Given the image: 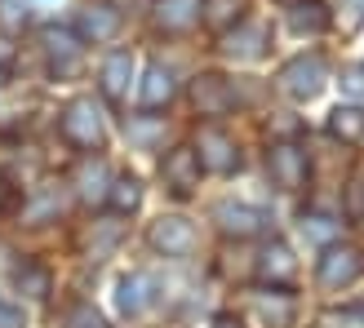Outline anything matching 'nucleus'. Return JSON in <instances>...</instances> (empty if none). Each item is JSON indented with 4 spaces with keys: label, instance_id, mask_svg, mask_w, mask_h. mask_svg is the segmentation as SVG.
<instances>
[{
    "label": "nucleus",
    "instance_id": "nucleus-1",
    "mask_svg": "<svg viewBox=\"0 0 364 328\" xmlns=\"http://www.w3.org/2000/svg\"><path fill=\"white\" fill-rule=\"evenodd\" d=\"M324 80H329V62H324V53H298L294 62L280 67V89L294 102H311Z\"/></svg>",
    "mask_w": 364,
    "mask_h": 328
},
{
    "label": "nucleus",
    "instance_id": "nucleus-2",
    "mask_svg": "<svg viewBox=\"0 0 364 328\" xmlns=\"http://www.w3.org/2000/svg\"><path fill=\"white\" fill-rule=\"evenodd\" d=\"M63 138L71 147H85V151L102 147V111L94 106V98H76L63 111Z\"/></svg>",
    "mask_w": 364,
    "mask_h": 328
},
{
    "label": "nucleus",
    "instance_id": "nucleus-3",
    "mask_svg": "<svg viewBox=\"0 0 364 328\" xmlns=\"http://www.w3.org/2000/svg\"><path fill=\"white\" fill-rule=\"evenodd\" d=\"M196 155H200V169H213V173H235L240 169L235 142L223 129H213V124H205V129L196 133Z\"/></svg>",
    "mask_w": 364,
    "mask_h": 328
},
{
    "label": "nucleus",
    "instance_id": "nucleus-4",
    "mask_svg": "<svg viewBox=\"0 0 364 328\" xmlns=\"http://www.w3.org/2000/svg\"><path fill=\"white\" fill-rule=\"evenodd\" d=\"M267 169H271V177H276V187L298 191L306 182V151L298 147V142H276V147L267 151Z\"/></svg>",
    "mask_w": 364,
    "mask_h": 328
},
{
    "label": "nucleus",
    "instance_id": "nucleus-5",
    "mask_svg": "<svg viewBox=\"0 0 364 328\" xmlns=\"http://www.w3.org/2000/svg\"><path fill=\"white\" fill-rule=\"evenodd\" d=\"M267 40H271L267 23H253L249 18V23H235V27L223 31V53L227 58H240V62H253V58H262Z\"/></svg>",
    "mask_w": 364,
    "mask_h": 328
},
{
    "label": "nucleus",
    "instance_id": "nucleus-6",
    "mask_svg": "<svg viewBox=\"0 0 364 328\" xmlns=\"http://www.w3.org/2000/svg\"><path fill=\"white\" fill-rule=\"evenodd\" d=\"M151 248L165 258H187L196 248V226L187 217H160V222H151Z\"/></svg>",
    "mask_w": 364,
    "mask_h": 328
},
{
    "label": "nucleus",
    "instance_id": "nucleus-7",
    "mask_svg": "<svg viewBox=\"0 0 364 328\" xmlns=\"http://www.w3.org/2000/svg\"><path fill=\"white\" fill-rule=\"evenodd\" d=\"M218 226H223V235H235V240H249V235H262L267 231V209L258 204H218Z\"/></svg>",
    "mask_w": 364,
    "mask_h": 328
},
{
    "label": "nucleus",
    "instance_id": "nucleus-8",
    "mask_svg": "<svg viewBox=\"0 0 364 328\" xmlns=\"http://www.w3.org/2000/svg\"><path fill=\"white\" fill-rule=\"evenodd\" d=\"M294 275H298V258L289 253L284 240H271L258 253V280L271 284V288H289V284H294Z\"/></svg>",
    "mask_w": 364,
    "mask_h": 328
},
{
    "label": "nucleus",
    "instance_id": "nucleus-9",
    "mask_svg": "<svg viewBox=\"0 0 364 328\" xmlns=\"http://www.w3.org/2000/svg\"><path fill=\"white\" fill-rule=\"evenodd\" d=\"M160 173H165L169 191L191 195V191L200 187V155H196V147H173V151L165 155V164H160Z\"/></svg>",
    "mask_w": 364,
    "mask_h": 328
},
{
    "label": "nucleus",
    "instance_id": "nucleus-10",
    "mask_svg": "<svg viewBox=\"0 0 364 328\" xmlns=\"http://www.w3.org/2000/svg\"><path fill=\"white\" fill-rule=\"evenodd\" d=\"M360 270H364V258H360L351 244H329V248H324V258H320V280L329 284V288L351 284Z\"/></svg>",
    "mask_w": 364,
    "mask_h": 328
},
{
    "label": "nucleus",
    "instance_id": "nucleus-11",
    "mask_svg": "<svg viewBox=\"0 0 364 328\" xmlns=\"http://www.w3.org/2000/svg\"><path fill=\"white\" fill-rule=\"evenodd\" d=\"M156 275H147V270H134V275H124L120 288H116V306L120 315H142L156 306Z\"/></svg>",
    "mask_w": 364,
    "mask_h": 328
},
{
    "label": "nucleus",
    "instance_id": "nucleus-12",
    "mask_svg": "<svg viewBox=\"0 0 364 328\" xmlns=\"http://www.w3.org/2000/svg\"><path fill=\"white\" fill-rule=\"evenodd\" d=\"M41 40H45L49 62H53V76H71L80 67V35H71L67 27H45Z\"/></svg>",
    "mask_w": 364,
    "mask_h": 328
},
{
    "label": "nucleus",
    "instance_id": "nucleus-13",
    "mask_svg": "<svg viewBox=\"0 0 364 328\" xmlns=\"http://www.w3.org/2000/svg\"><path fill=\"white\" fill-rule=\"evenodd\" d=\"M191 102L200 116H227L235 106V94L223 76H200V80H191Z\"/></svg>",
    "mask_w": 364,
    "mask_h": 328
},
{
    "label": "nucleus",
    "instance_id": "nucleus-14",
    "mask_svg": "<svg viewBox=\"0 0 364 328\" xmlns=\"http://www.w3.org/2000/svg\"><path fill=\"white\" fill-rule=\"evenodd\" d=\"M200 9H205V0H160L156 5V27L169 31V35H182L200 23Z\"/></svg>",
    "mask_w": 364,
    "mask_h": 328
},
{
    "label": "nucleus",
    "instance_id": "nucleus-15",
    "mask_svg": "<svg viewBox=\"0 0 364 328\" xmlns=\"http://www.w3.org/2000/svg\"><path fill=\"white\" fill-rule=\"evenodd\" d=\"M71 187H76V195L85 199V204H98V199H107V191H112V173H107V160H80L76 177H71Z\"/></svg>",
    "mask_w": 364,
    "mask_h": 328
},
{
    "label": "nucleus",
    "instance_id": "nucleus-16",
    "mask_svg": "<svg viewBox=\"0 0 364 328\" xmlns=\"http://www.w3.org/2000/svg\"><path fill=\"white\" fill-rule=\"evenodd\" d=\"M129 80H134V53L116 49L112 58L102 62V94L112 98V102H120L124 94H129Z\"/></svg>",
    "mask_w": 364,
    "mask_h": 328
},
{
    "label": "nucleus",
    "instance_id": "nucleus-17",
    "mask_svg": "<svg viewBox=\"0 0 364 328\" xmlns=\"http://www.w3.org/2000/svg\"><path fill=\"white\" fill-rule=\"evenodd\" d=\"M253 311L267 328H289L294 324V297L280 293V288H271V293H253Z\"/></svg>",
    "mask_w": 364,
    "mask_h": 328
},
{
    "label": "nucleus",
    "instance_id": "nucleus-18",
    "mask_svg": "<svg viewBox=\"0 0 364 328\" xmlns=\"http://www.w3.org/2000/svg\"><path fill=\"white\" fill-rule=\"evenodd\" d=\"M142 106H165L173 94H178V84H173V71L165 62H151L147 67V76H142Z\"/></svg>",
    "mask_w": 364,
    "mask_h": 328
},
{
    "label": "nucleus",
    "instance_id": "nucleus-19",
    "mask_svg": "<svg viewBox=\"0 0 364 328\" xmlns=\"http://www.w3.org/2000/svg\"><path fill=\"white\" fill-rule=\"evenodd\" d=\"M289 27H294L298 35H320V31H329V9H324L320 0H294Z\"/></svg>",
    "mask_w": 364,
    "mask_h": 328
},
{
    "label": "nucleus",
    "instance_id": "nucleus-20",
    "mask_svg": "<svg viewBox=\"0 0 364 328\" xmlns=\"http://www.w3.org/2000/svg\"><path fill=\"white\" fill-rule=\"evenodd\" d=\"M116 27H120V13L112 5H94V9H85V18H80V35H85V40H112Z\"/></svg>",
    "mask_w": 364,
    "mask_h": 328
},
{
    "label": "nucleus",
    "instance_id": "nucleus-21",
    "mask_svg": "<svg viewBox=\"0 0 364 328\" xmlns=\"http://www.w3.org/2000/svg\"><path fill=\"white\" fill-rule=\"evenodd\" d=\"M329 129L342 142H360L364 138V111H360V106H338V111L329 116Z\"/></svg>",
    "mask_w": 364,
    "mask_h": 328
},
{
    "label": "nucleus",
    "instance_id": "nucleus-22",
    "mask_svg": "<svg viewBox=\"0 0 364 328\" xmlns=\"http://www.w3.org/2000/svg\"><path fill=\"white\" fill-rule=\"evenodd\" d=\"M107 199H112V209H116V213H134V209L142 204V182L124 173V177H116V182H112Z\"/></svg>",
    "mask_w": 364,
    "mask_h": 328
},
{
    "label": "nucleus",
    "instance_id": "nucleus-23",
    "mask_svg": "<svg viewBox=\"0 0 364 328\" xmlns=\"http://www.w3.org/2000/svg\"><path fill=\"white\" fill-rule=\"evenodd\" d=\"M18 288H23L27 297H49V270H41V266H18Z\"/></svg>",
    "mask_w": 364,
    "mask_h": 328
},
{
    "label": "nucleus",
    "instance_id": "nucleus-24",
    "mask_svg": "<svg viewBox=\"0 0 364 328\" xmlns=\"http://www.w3.org/2000/svg\"><path fill=\"white\" fill-rule=\"evenodd\" d=\"M67 328H107V319H102V311L94 302H76L67 311Z\"/></svg>",
    "mask_w": 364,
    "mask_h": 328
},
{
    "label": "nucleus",
    "instance_id": "nucleus-25",
    "mask_svg": "<svg viewBox=\"0 0 364 328\" xmlns=\"http://www.w3.org/2000/svg\"><path fill=\"white\" fill-rule=\"evenodd\" d=\"M302 231L311 235V240H320V244H333L338 235H342V222H333V217H320V213H311L302 222Z\"/></svg>",
    "mask_w": 364,
    "mask_h": 328
},
{
    "label": "nucleus",
    "instance_id": "nucleus-26",
    "mask_svg": "<svg viewBox=\"0 0 364 328\" xmlns=\"http://www.w3.org/2000/svg\"><path fill=\"white\" fill-rule=\"evenodd\" d=\"M235 13H240V0H209V23L213 27H227Z\"/></svg>",
    "mask_w": 364,
    "mask_h": 328
},
{
    "label": "nucleus",
    "instance_id": "nucleus-27",
    "mask_svg": "<svg viewBox=\"0 0 364 328\" xmlns=\"http://www.w3.org/2000/svg\"><path fill=\"white\" fill-rule=\"evenodd\" d=\"M0 18L9 27H23L27 23V0H0Z\"/></svg>",
    "mask_w": 364,
    "mask_h": 328
},
{
    "label": "nucleus",
    "instance_id": "nucleus-28",
    "mask_svg": "<svg viewBox=\"0 0 364 328\" xmlns=\"http://www.w3.org/2000/svg\"><path fill=\"white\" fill-rule=\"evenodd\" d=\"M342 94H347V98H364V67H347V71H342Z\"/></svg>",
    "mask_w": 364,
    "mask_h": 328
},
{
    "label": "nucleus",
    "instance_id": "nucleus-29",
    "mask_svg": "<svg viewBox=\"0 0 364 328\" xmlns=\"http://www.w3.org/2000/svg\"><path fill=\"white\" fill-rule=\"evenodd\" d=\"M0 328H27L23 311H18V306H9V302H0Z\"/></svg>",
    "mask_w": 364,
    "mask_h": 328
},
{
    "label": "nucleus",
    "instance_id": "nucleus-30",
    "mask_svg": "<svg viewBox=\"0 0 364 328\" xmlns=\"http://www.w3.org/2000/svg\"><path fill=\"white\" fill-rule=\"evenodd\" d=\"M316 328H351V315H338V311H329V315H320V324Z\"/></svg>",
    "mask_w": 364,
    "mask_h": 328
},
{
    "label": "nucleus",
    "instance_id": "nucleus-31",
    "mask_svg": "<svg viewBox=\"0 0 364 328\" xmlns=\"http://www.w3.org/2000/svg\"><path fill=\"white\" fill-rule=\"evenodd\" d=\"M9 204H14V187H9V177L0 173V213H5Z\"/></svg>",
    "mask_w": 364,
    "mask_h": 328
},
{
    "label": "nucleus",
    "instance_id": "nucleus-32",
    "mask_svg": "<svg viewBox=\"0 0 364 328\" xmlns=\"http://www.w3.org/2000/svg\"><path fill=\"white\" fill-rule=\"evenodd\" d=\"M9 58H14V45H9V40H5V35H0V67H5V62H9Z\"/></svg>",
    "mask_w": 364,
    "mask_h": 328
},
{
    "label": "nucleus",
    "instance_id": "nucleus-33",
    "mask_svg": "<svg viewBox=\"0 0 364 328\" xmlns=\"http://www.w3.org/2000/svg\"><path fill=\"white\" fill-rule=\"evenodd\" d=\"M213 328H240V319H235V315H218Z\"/></svg>",
    "mask_w": 364,
    "mask_h": 328
},
{
    "label": "nucleus",
    "instance_id": "nucleus-34",
    "mask_svg": "<svg viewBox=\"0 0 364 328\" xmlns=\"http://www.w3.org/2000/svg\"><path fill=\"white\" fill-rule=\"evenodd\" d=\"M351 5H355V13H364V0H351Z\"/></svg>",
    "mask_w": 364,
    "mask_h": 328
}]
</instances>
